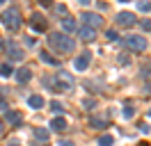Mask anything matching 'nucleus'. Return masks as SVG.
<instances>
[{"mask_svg":"<svg viewBox=\"0 0 151 146\" xmlns=\"http://www.w3.org/2000/svg\"><path fill=\"white\" fill-rule=\"evenodd\" d=\"M48 44H50V48L57 50V53H71L76 41L69 34H64V32H50V34H48Z\"/></svg>","mask_w":151,"mask_h":146,"instance_id":"f257e3e1","label":"nucleus"},{"mask_svg":"<svg viewBox=\"0 0 151 146\" xmlns=\"http://www.w3.org/2000/svg\"><path fill=\"white\" fill-rule=\"evenodd\" d=\"M0 21H2V25L7 27V30H19L21 27V9L19 7H9L2 11V16H0Z\"/></svg>","mask_w":151,"mask_h":146,"instance_id":"f03ea898","label":"nucleus"},{"mask_svg":"<svg viewBox=\"0 0 151 146\" xmlns=\"http://www.w3.org/2000/svg\"><path fill=\"white\" fill-rule=\"evenodd\" d=\"M46 84H50L55 91H69V89H73V75H69L66 71H60L55 75V80L53 82L46 80Z\"/></svg>","mask_w":151,"mask_h":146,"instance_id":"7ed1b4c3","label":"nucleus"},{"mask_svg":"<svg viewBox=\"0 0 151 146\" xmlns=\"http://www.w3.org/2000/svg\"><path fill=\"white\" fill-rule=\"evenodd\" d=\"M124 46L128 48V50H133V53H142V50H147V39L140 34H128L122 39Z\"/></svg>","mask_w":151,"mask_h":146,"instance_id":"20e7f679","label":"nucleus"},{"mask_svg":"<svg viewBox=\"0 0 151 146\" xmlns=\"http://www.w3.org/2000/svg\"><path fill=\"white\" fill-rule=\"evenodd\" d=\"M5 50H7V55H9L12 62H21L23 59V48H21L14 39H9V41H5Z\"/></svg>","mask_w":151,"mask_h":146,"instance_id":"39448f33","label":"nucleus"},{"mask_svg":"<svg viewBox=\"0 0 151 146\" xmlns=\"http://www.w3.org/2000/svg\"><path fill=\"white\" fill-rule=\"evenodd\" d=\"M80 18L85 21V27H89V30H99V27L103 25V18L99 16V14H92V11H83Z\"/></svg>","mask_w":151,"mask_h":146,"instance_id":"423d86ee","label":"nucleus"},{"mask_svg":"<svg viewBox=\"0 0 151 146\" xmlns=\"http://www.w3.org/2000/svg\"><path fill=\"white\" fill-rule=\"evenodd\" d=\"M89 59H92V53H80L78 57H76V62H73V66H76V71H85L87 66H89Z\"/></svg>","mask_w":151,"mask_h":146,"instance_id":"0eeeda50","label":"nucleus"},{"mask_svg":"<svg viewBox=\"0 0 151 146\" xmlns=\"http://www.w3.org/2000/svg\"><path fill=\"white\" fill-rule=\"evenodd\" d=\"M30 25H32V30H35V32H44V30H46V18L41 16V14H32Z\"/></svg>","mask_w":151,"mask_h":146,"instance_id":"6e6552de","label":"nucleus"},{"mask_svg":"<svg viewBox=\"0 0 151 146\" xmlns=\"http://www.w3.org/2000/svg\"><path fill=\"white\" fill-rule=\"evenodd\" d=\"M117 23L119 25H133L135 23V14L133 11H119L117 14Z\"/></svg>","mask_w":151,"mask_h":146,"instance_id":"1a4fd4ad","label":"nucleus"},{"mask_svg":"<svg viewBox=\"0 0 151 146\" xmlns=\"http://www.w3.org/2000/svg\"><path fill=\"white\" fill-rule=\"evenodd\" d=\"M14 78H16V80H19L21 84H25V82H30V80H32V71L23 66V69H19V71L14 73Z\"/></svg>","mask_w":151,"mask_h":146,"instance_id":"9d476101","label":"nucleus"},{"mask_svg":"<svg viewBox=\"0 0 151 146\" xmlns=\"http://www.w3.org/2000/svg\"><path fill=\"white\" fill-rule=\"evenodd\" d=\"M62 27H64V34L66 32H76L78 30V23H76V18H71V16H62Z\"/></svg>","mask_w":151,"mask_h":146,"instance_id":"9b49d317","label":"nucleus"},{"mask_svg":"<svg viewBox=\"0 0 151 146\" xmlns=\"http://www.w3.org/2000/svg\"><path fill=\"white\" fill-rule=\"evenodd\" d=\"M5 119L9 121L12 126H19L21 121H23V117H21V112H16V110H9V112H5Z\"/></svg>","mask_w":151,"mask_h":146,"instance_id":"f8f14e48","label":"nucleus"},{"mask_svg":"<svg viewBox=\"0 0 151 146\" xmlns=\"http://www.w3.org/2000/svg\"><path fill=\"white\" fill-rule=\"evenodd\" d=\"M28 105H30L32 110H41L44 105H46V100L41 98V96H37V94H35V96H30V98H28Z\"/></svg>","mask_w":151,"mask_h":146,"instance_id":"ddd939ff","label":"nucleus"},{"mask_svg":"<svg viewBox=\"0 0 151 146\" xmlns=\"http://www.w3.org/2000/svg\"><path fill=\"white\" fill-rule=\"evenodd\" d=\"M78 32H80V39H83V41H94V39H96V30H89V27H80Z\"/></svg>","mask_w":151,"mask_h":146,"instance_id":"4468645a","label":"nucleus"},{"mask_svg":"<svg viewBox=\"0 0 151 146\" xmlns=\"http://www.w3.org/2000/svg\"><path fill=\"white\" fill-rule=\"evenodd\" d=\"M50 130H57V132H60V130H66V121L62 117H55L50 121Z\"/></svg>","mask_w":151,"mask_h":146,"instance_id":"2eb2a0df","label":"nucleus"},{"mask_svg":"<svg viewBox=\"0 0 151 146\" xmlns=\"http://www.w3.org/2000/svg\"><path fill=\"white\" fill-rule=\"evenodd\" d=\"M39 57H41V62H44V64H50V66H57V59H55V57H53L50 53H48V50H41V53H39Z\"/></svg>","mask_w":151,"mask_h":146,"instance_id":"dca6fc26","label":"nucleus"},{"mask_svg":"<svg viewBox=\"0 0 151 146\" xmlns=\"http://www.w3.org/2000/svg\"><path fill=\"white\" fill-rule=\"evenodd\" d=\"M105 126H108L105 117H92V128H105Z\"/></svg>","mask_w":151,"mask_h":146,"instance_id":"f3484780","label":"nucleus"},{"mask_svg":"<svg viewBox=\"0 0 151 146\" xmlns=\"http://www.w3.org/2000/svg\"><path fill=\"white\" fill-rule=\"evenodd\" d=\"M35 137H37V139H41V142H46L48 137H50V132H48L46 128H37V130H35Z\"/></svg>","mask_w":151,"mask_h":146,"instance_id":"a211bd4d","label":"nucleus"},{"mask_svg":"<svg viewBox=\"0 0 151 146\" xmlns=\"http://www.w3.org/2000/svg\"><path fill=\"white\" fill-rule=\"evenodd\" d=\"M112 144H114L112 135H101L99 137V146H112Z\"/></svg>","mask_w":151,"mask_h":146,"instance_id":"6ab92c4d","label":"nucleus"},{"mask_svg":"<svg viewBox=\"0 0 151 146\" xmlns=\"http://www.w3.org/2000/svg\"><path fill=\"white\" fill-rule=\"evenodd\" d=\"M0 73H2V78H9L14 69H12V64H0Z\"/></svg>","mask_w":151,"mask_h":146,"instance_id":"aec40b11","label":"nucleus"},{"mask_svg":"<svg viewBox=\"0 0 151 146\" xmlns=\"http://www.w3.org/2000/svg\"><path fill=\"white\" fill-rule=\"evenodd\" d=\"M140 73H142L144 80H151V64H144V66L140 69Z\"/></svg>","mask_w":151,"mask_h":146,"instance_id":"412c9836","label":"nucleus"},{"mask_svg":"<svg viewBox=\"0 0 151 146\" xmlns=\"http://www.w3.org/2000/svg\"><path fill=\"white\" fill-rule=\"evenodd\" d=\"M50 110L57 112V114H62V112H64V105H62V103H57V100H53V103H50Z\"/></svg>","mask_w":151,"mask_h":146,"instance_id":"4be33fe9","label":"nucleus"},{"mask_svg":"<svg viewBox=\"0 0 151 146\" xmlns=\"http://www.w3.org/2000/svg\"><path fill=\"white\" fill-rule=\"evenodd\" d=\"M133 114H135L133 105H124V119H133Z\"/></svg>","mask_w":151,"mask_h":146,"instance_id":"5701e85b","label":"nucleus"},{"mask_svg":"<svg viewBox=\"0 0 151 146\" xmlns=\"http://www.w3.org/2000/svg\"><path fill=\"white\" fill-rule=\"evenodd\" d=\"M137 9H140V11H151V2H147V0H140V2H137Z\"/></svg>","mask_w":151,"mask_h":146,"instance_id":"b1692460","label":"nucleus"},{"mask_svg":"<svg viewBox=\"0 0 151 146\" xmlns=\"http://www.w3.org/2000/svg\"><path fill=\"white\" fill-rule=\"evenodd\" d=\"M105 36H108L110 41H119V34H117V30H112V27H110V30L105 32Z\"/></svg>","mask_w":151,"mask_h":146,"instance_id":"393cba45","label":"nucleus"},{"mask_svg":"<svg viewBox=\"0 0 151 146\" xmlns=\"http://www.w3.org/2000/svg\"><path fill=\"white\" fill-rule=\"evenodd\" d=\"M142 27H144L147 32H151V21H142Z\"/></svg>","mask_w":151,"mask_h":146,"instance_id":"a878e982","label":"nucleus"},{"mask_svg":"<svg viewBox=\"0 0 151 146\" xmlns=\"http://www.w3.org/2000/svg\"><path fill=\"white\" fill-rule=\"evenodd\" d=\"M2 110H7V103H5V100H0V112H2Z\"/></svg>","mask_w":151,"mask_h":146,"instance_id":"bb28decb","label":"nucleus"},{"mask_svg":"<svg viewBox=\"0 0 151 146\" xmlns=\"http://www.w3.org/2000/svg\"><path fill=\"white\" fill-rule=\"evenodd\" d=\"M137 146H149V144H147V142H140V144H137Z\"/></svg>","mask_w":151,"mask_h":146,"instance_id":"cd10ccee","label":"nucleus"},{"mask_svg":"<svg viewBox=\"0 0 151 146\" xmlns=\"http://www.w3.org/2000/svg\"><path fill=\"white\" fill-rule=\"evenodd\" d=\"M147 94H149V96H151V84H149V87H147Z\"/></svg>","mask_w":151,"mask_h":146,"instance_id":"c85d7f7f","label":"nucleus"},{"mask_svg":"<svg viewBox=\"0 0 151 146\" xmlns=\"http://www.w3.org/2000/svg\"><path fill=\"white\" fill-rule=\"evenodd\" d=\"M0 132H2V123H0Z\"/></svg>","mask_w":151,"mask_h":146,"instance_id":"c756f323","label":"nucleus"},{"mask_svg":"<svg viewBox=\"0 0 151 146\" xmlns=\"http://www.w3.org/2000/svg\"><path fill=\"white\" fill-rule=\"evenodd\" d=\"M147 114H149V117H151V110H149V112H147Z\"/></svg>","mask_w":151,"mask_h":146,"instance_id":"7c9ffc66","label":"nucleus"}]
</instances>
